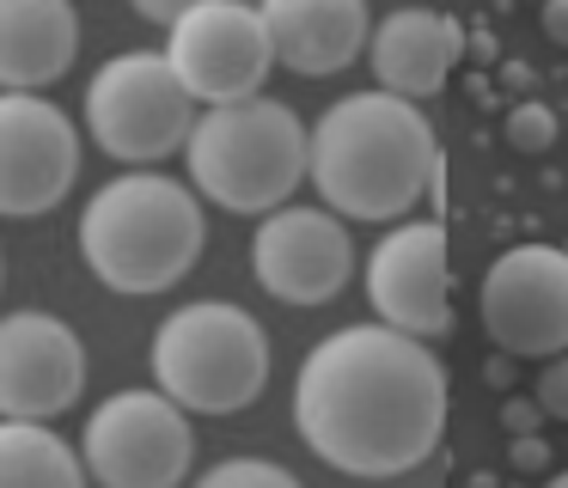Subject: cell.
Segmentation results:
<instances>
[{"instance_id":"22","label":"cell","mask_w":568,"mask_h":488,"mask_svg":"<svg viewBox=\"0 0 568 488\" xmlns=\"http://www.w3.org/2000/svg\"><path fill=\"white\" fill-rule=\"evenodd\" d=\"M538 421H550V415H544L538 409V397H507L501 403V427H507V434H538Z\"/></svg>"},{"instance_id":"21","label":"cell","mask_w":568,"mask_h":488,"mask_svg":"<svg viewBox=\"0 0 568 488\" xmlns=\"http://www.w3.org/2000/svg\"><path fill=\"white\" fill-rule=\"evenodd\" d=\"M507 464H514V470H526V476L550 470V439H538V434H519V439H507Z\"/></svg>"},{"instance_id":"4","label":"cell","mask_w":568,"mask_h":488,"mask_svg":"<svg viewBox=\"0 0 568 488\" xmlns=\"http://www.w3.org/2000/svg\"><path fill=\"white\" fill-rule=\"evenodd\" d=\"M196 195L226 214H275L312 171V129L275 98L209 104L184 141Z\"/></svg>"},{"instance_id":"10","label":"cell","mask_w":568,"mask_h":488,"mask_svg":"<svg viewBox=\"0 0 568 488\" xmlns=\"http://www.w3.org/2000/svg\"><path fill=\"white\" fill-rule=\"evenodd\" d=\"M80 177V129L38 92H0V214H50Z\"/></svg>"},{"instance_id":"19","label":"cell","mask_w":568,"mask_h":488,"mask_svg":"<svg viewBox=\"0 0 568 488\" xmlns=\"http://www.w3.org/2000/svg\"><path fill=\"white\" fill-rule=\"evenodd\" d=\"M501 141L519 146V153H550V146H556V110L519 98V104L501 116Z\"/></svg>"},{"instance_id":"25","label":"cell","mask_w":568,"mask_h":488,"mask_svg":"<svg viewBox=\"0 0 568 488\" xmlns=\"http://www.w3.org/2000/svg\"><path fill=\"white\" fill-rule=\"evenodd\" d=\"M501 92H531V68H526V61H501Z\"/></svg>"},{"instance_id":"24","label":"cell","mask_w":568,"mask_h":488,"mask_svg":"<svg viewBox=\"0 0 568 488\" xmlns=\"http://www.w3.org/2000/svg\"><path fill=\"white\" fill-rule=\"evenodd\" d=\"M538 24H544V37H550L556 49H568V0H544Z\"/></svg>"},{"instance_id":"29","label":"cell","mask_w":568,"mask_h":488,"mask_svg":"<svg viewBox=\"0 0 568 488\" xmlns=\"http://www.w3.org/2000/svg\"><path fill=\"white\" fill-rule=\"evenodd\" d=\"M538 7H544V0H538Z\"/></svg>"},{"instance_id":"16","label":"cell","mask_w":568,"mask_h":488,"mask_svg":"<svg viewBox=\"0 0 568 488\" xmlns=\"http://www.w3.org/2000/svg\"><path fill=\"white\" fill-rule=\"evenodd\" d=\"M74 0H0V92H43L74 68Z\"/></svg>"},{"instance_id":"3","label":"cell","mask_w":568,"mask_h":488,"mask_svg":"<svg viewBox=\"0 0 568 488\" xmlns=\"http://www.w3.org/2000/svg\"><path fill=\"white\" fill-rule=\"evenodd\" d=\"M80 251L87 268L111 293H165L196 268L202 256V207L165 171H123L80 214Z\"/></svg>"},{"instance_id":"13","label":"cell","mask_w":568,"mask_h":488,"mask_svg":"<svg viewBox=\"0 0 568 488\" xmlns=\"http://www.w3.org/2000/svg\"><path fill=\"white\" fill-rule=\"evenodd\" d=\"M87 390V348L50 312L0 317V421H55Z\"/></svg>"},{"instance_id":"18","label":"cell","mask_w":568,"mask_h":488,"mask_svg":"<svg viewBox=\"0 0 568 488\" xmlns=\"http://www.w3.org/2000/svg\"><path fill=\"white\" fill-rule=\"evenodd\" d=\"M190 488H300V476L270 458H226L214 470H202Z\"/></svg>"},{"instance_id":"14","label":"cell","mask_w":568,"mask_h":488,"mask_svg":"<svg viewBox=\"0 0 568 488\" xmlns=\"http://www.w3.org/2000/svg\"><path fill=\"white\" fill-rule=\"evenodd\" d=\"M257 7L263 24H270L275 61L287 73H306V80L343 73L373 43L367 0H257Z\"/></svg>"},{"instance_id":"8","label":"cell","mask_w":568,"mask_h":488,"mask_svg":"<svg viewBox=\"0 0 568 488\" xmlns=\"http://www.w3.org/2000/svg\"><path fill=\"white\" fill-rule=\"evenodd\" d=\"M165 61L184 80V92L196 104H239V98H257L263 80L275 68V43L263 7L251 0H202L196 12L172 24V43Z\"/></svg>"},{"instance_id":"5","label":"cell","mask_w":568,"mask_h":488,"mask_svg":"<svg viewBox=\"0 0 568 488\" xmlns=\"http://www.w3.org/2000/svg\"><path fill=\"white\" fill-rule=\"evenodd\" d=\"M153 385L190 415H239L270 385V336L226 299H190L153 329Z\"/></svg>"},{"instance_id":"12","label":"cell","mask_w":568,"mask_h":488,"mask_svg":"<svg viewBox=\"0 0 568 488\" xmlns=\"http://www.w3.org/2000/svg\"><path fill=\"white\" fill-rule=\"evenodd\" d=\"M257 287L282 305H331L355 275V238L324 207H275L251 238Z\"/></svg>"},{"instance_id":"20","label":"cell","mask_w":568,"mask_h":488,"mask_svg":"<svg viewBox=\"0 0 568 488\" xmlns=\"http://www.w3.org/2000/svg\"><path fill=\"white\" fill-rule=\"evenodd\" d=\"M538 409L550 415V421H568V354H556V360H544L538 373Z\"/></svg>"},{"instance_id":"11","label":"cell","mask_w":568,"mask_h":488,"mask_svg":"<svg viewBox=\"0 0 568 488\" xmlns=\"http://www.w3.org/2000/svg\"><path fill=\"white\" fill-rule=\"evenodd\" d=\"M373 317L416 342H440L453 329V268H446L440 220H404L367 256Z\"/></svg>"},{"instance_id":"17","label":"cell","mask_w":568,"mask_h":488,"mask_svg":"<svg viewBox=\"0 0 568 488\" xmlns=\"http://www.w3.org/2000/svg\"><path fill=\"white\" fill-rule=\"evenodd\" d=\"M87 458L50 421H0V488H87Z\"/></svg>"},{"instance_id":"28","label":"cell","mask_w":568,"mask_h":488,"mask_svg":"<svg viewBox=\"0 0 568 488\" xmlns=\"http://www.w3.org/2000/svg\"><path fill=\"white\" fill-rule=\"evenodd\" d=\"M562 251H568V244H562Z\"/></svg>"},{"instance_id":"7","label":"cell","mask_w":568,"mask_h":488,"mask_svg":"<svg viewBox=\"0 0 568 488\" xmlns=\"http://www.w3.org/2000/svg\"><path fill=\"white\" fill-rule=\"evenodd\" d=\"M80 458L99 488H178L196 458V434L184 403H172L160 385L116 390L92 409Z\"/></svg>"},{"instance_id":"26","label":"cell","mask_w":568,"mask_h":488,"mask_svg":"<svg viewBox=\"0 0 568 488\" xmlns=\"http://www.w3.org/2000/svg\"><path fill=\"white\" fill-rule=\"evenodd\" d=\"M465 55H477V61H495V37H489V31H477V37L465 43Z\"/></svg>"},{"instance_id":"23","label":"cell","mask_w":568,"mask_h":488,"mask_svg":"<svg viewBox=\"0 0 568 488\" xmlns=\"http://www.w3.org/2000/svg\"><path fill=\"white\" fill-rule=\"evenodd\" d=\"M196 7H202V0H135L141 19H148V24H165V31H172L184 12H196Z\"/></svg>"},{"instance_id":"9","label":"cell","mask_w":568,"mask_h":488,"mask_svg":"<svg viewBox=\"0 0 568 488\" xmlns=\"http://www.w3.org/2000/svg\"><path fill=\"white\" fill-rule=\"evenodd\" d=\"M483 329L514 360L568 354V251L562 244H514L483 275Z\"/></svg>"},{"instance_id":"6","label":"cell","mask_w":568,"mask_h":488,"mask_svg":"<svg viewBox=\"0 0 568 488\" xmlns=\"http://www.w3.org/2000/svg\"><path fill=\"white\" fill-rule=\"evenodd\" d=\"M196 129V98L172 73V61L153 49H129V55L104 61L87 85V134L99 153L123 159V165H153V159L178 153Z\"/></svg>"},{"instance_id":"15","label":"cell","mask_w":568,"mask_h":488,"mask_svg":"<svg viewBox=\"0 0 568 488\" xmlns=\"http://www.w3.org/2000/svg\"><path fill=\"white\" fill-rule=\"evenodd\" d=\"M367 55H373V80H379V92L434 98L446 85V73L465 61V31H458V19H446V12L397 7L392 19L373 24Z\"/></svg>"},{"instance_id":"2","label":"cell","mask_w":568,"mask_h":488,"mask_svg":"<svg viewBox=\"0 0 568 488\" xmlns=\"http://www.w3.org/2000/svg\"><path fill=\"white\" fill-rule=\"evenodd\" d=\"M312 183L348 220H404L440 177V146L416 98L348 92L312 122Z\"/></svg>"},{"instance_id":"27","label":"cell","mask_w":568,"mask_h":488,"mask_svg":"<svg viewBox=\"0 0 568 488\" xmlns=\"http://www.w3.org/2000/svg\"><path fill=\"white\" fill-rule=\"evenodd\" d=\"M544 488H568V470H556V476H550V482H544Z\"/></svg>"},{"instance_id":"1","label":"cell","mask_w":568,"mask_h":488,"mask_svg":"<svg viewBox=\"0 0 568 488\" xmlns=\"http://www.w3.org/2000/svg\"><path fill=\"white\" fill-rule=\"evenodd\" d=\"M294 427L343 476H404L440 446L446 366L392 324H348L306 354Z\"/></svg>"}]
</instances>
